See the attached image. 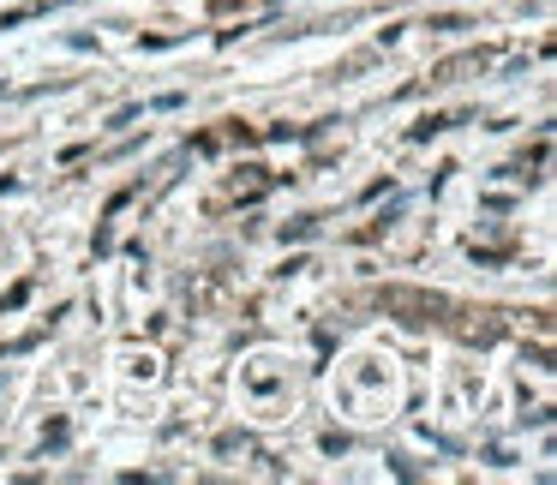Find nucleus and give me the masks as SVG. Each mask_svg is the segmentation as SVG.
<instances>
[{
    "instance_id": "nucleus-1",
    "label": "nucleus",
    "mask_w": 557,
    "mask_h": 485,
    "mask_svg": "<svg viewBox=\"0 0 557 485\" xmlns=\"http://www.w3.org/2000/svg\"><path fill=\"white\" fill-rule=\"evenodd\" d=\"M378 306H384L390 318L414 324V330H426V324H444V318H450V300H444L438 288H384V294H378Z\"/></svg>"
}]
</instances>
